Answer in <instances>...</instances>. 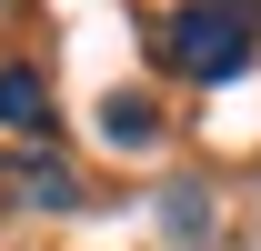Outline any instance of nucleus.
<instances>
[{"label": "nucleus", "instance_id": "1", "mask_svg": "<svg viewBox=\"0 0 261 251\" xmlns=\"http://www.w3.org/2000/svg\"><path fill=\"white\" fill-rule=\"evenodd\" d=\"M261 51V0H181L161 31V61L181 70V81H201V91H221V81H241Z\"/></svg>", "mask_w": 261, "mask_h": 251}, {"label": "nucleus", "instance_id": "2", "mask_svg": "<svg viewBox=\"0 0 261 251\" xmlns=\"http://www.w3.org/2000/svg\"><path fill=\"white\" fill-rule=\"evenodd\" d=\"M0 131H20V141H40L50 131V91H40V70H0Z\"/></svg>", "mask_w": 261, "mask_h": 251}, {"label": "nucleus", "instance_id": "3", "mask_svg": "<svg viewBox=\"0 0 261 251\" xmlns=\"http://www.w3.org/2000/svg\"><path fill=\"white\" fill-rule=\"evenodd\" d=\"M100 131H111L121 151H141V141L161 131V111H151V101H141V91H111V101H100Z\"/></svg>", "mask_w": 261, "mask_h": 251}, {"label": "nucleus", "instance_id": "4", "mask_svg": "<svg viewBox=\"0 0 261 251\" xmlns=\"http://www.w3.org/2000/svg\"><path fill=\"white\" fill-rule=\"evenodd\" d=\"M20 191L50 201V211H70V171H61V161H50V171H20Z\"/></svg>", "mask_w": 261, "mask_h": 251}]
</instances>
